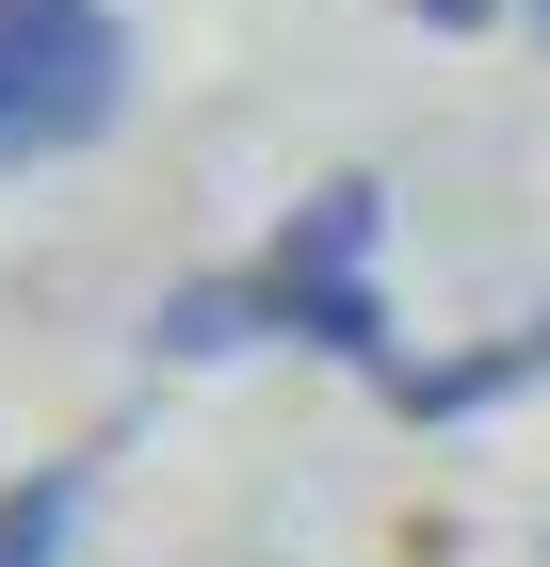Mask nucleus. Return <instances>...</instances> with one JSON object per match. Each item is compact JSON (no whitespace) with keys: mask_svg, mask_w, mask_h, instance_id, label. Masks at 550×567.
<instances>
[{"mask_svg":"<svg viewBox=\"0 0 550 567\" xmlns=\"http://www.w3.org/2000/svg\"><path fill=\"white\" fill-rule=\"evenodd\" d=\"M422 33H486V17H518V0H405Z\"/></svg>","mask_w":550,"mask_h":567,"instance_id":"obj_4","label":"nucleus"},{"mask_svg":"<svg viewBox=\"0 0 550 567\" xmlns=\"http://www.w3.org/2000/svg\"><path fill=\"white\" fill-rule=\"evenodd\" d=\"M373 227H388V195L373 178H324L276 244H259L243 276H195V292H163V324L146 341L163 357H243V341H308V357H340V373H373V390H405L422 357L388 341V292H373Z\"/></svg>","mask_w":550,"mask_h":567,"instance_id":"obj_1","label":"nucleus"},{"mask_svg":"<svg viewBox=\"0 0 550 567\" xmlns=\"http://www.w3.org/2000/svg\"><path fill=\"white\" fill-rule=\"evenodd\" d=\"M518 17H535V33H550V0H518Z\"/></svg>","mask_w":550,"mask_h":567,"instance_id":"obj_5","label":"nucleus"},{"mask_svg":"<svg viewBox=\"0 0 550 567\" xmlns=\"http://www.w3.org/2000/svg\"><path fill=\"white\" fill-rule=\"evenodd\" d=\"M129 114V33L114 0H0V178L65 163Z\"/></svg>","mask_w":550,"mask_h":567,"instance_id":"obj_2","label":"nucleus"},{"mask_svg":"<svg viewBox=\"0 0 550 567\" xmlns=\"http://www.w3.org/2000/svg\"><path fill=\"white\" fill-rule=\"evenodd\" d=\"M65 519H82V471L0 486V567H65Z\"/></svg>","mask_w":550,"mask_h":567,"instance_id":"obj_3","label":"nucleus"}]
</instances>
